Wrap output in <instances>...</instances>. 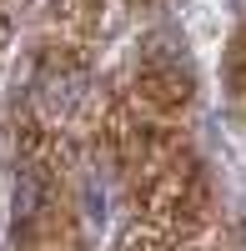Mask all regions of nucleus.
<instances>
[{
    "label": "nucleus",
    "mask_w": 246,
    "mask_h": 251,
    "mask_svg": "<svg viewBox=\"0 0 246 251\" xmlns=\"http://www.w3.org/2000/svg\"><path fill=\"white\" fill-rule=\"evenodd\" d=\"M35 201H40V181L25 171V176L15 181V221H30L35 216Z\"/></svg>",
    "instance_id": "nucleus-1"
},
{
    "label": "nucleus",
    "mask_w": 246,
    "mask_h": 251,
    "mask_svg": "<svg viewBox=\"0 0 246 251\" xmlns=\"http://www.w3.org/2000/svg\"><path fill=\"white\" fill-rule=\"evenodd\" d=\"M86 206H91V221H100V216H106V196H100V186H96V181L86 186Z\"/></svg>",
    "instance_id": "nucleus-2"
}]
</instances>
